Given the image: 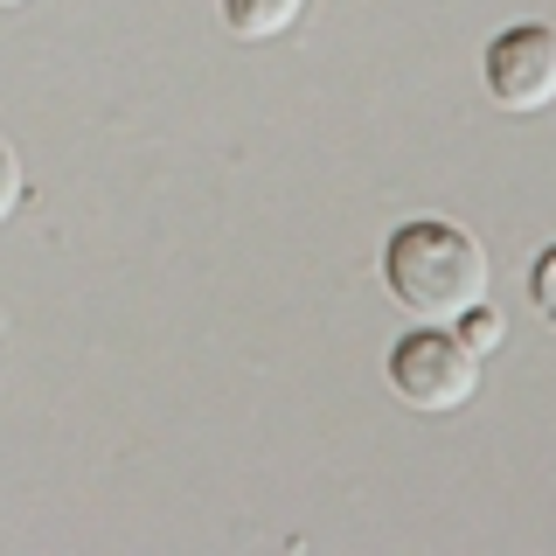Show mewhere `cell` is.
Here are the masks:
<instances>
[{"label": "cell", "instance_id": "1", "mask_svg": "<svg viewBox=\"0 0 556 556\" xmlns=\"http://www.w3.org/2000/svg\"><path fill=\"white\" fill-rule=\"evenodd\" d=\"M382 286L410 320L452 327L466 306L486 300V251L473 230L445 216H417L382 243Z\"/></svg>", "mask_w": 556, "mask_h": 556}, {"label": "cell", "instance_id": "2", "mask_svg": "<svg viewBox=\"0 0 556 556\" xmlns=\"http://www.w3.org/2000/svg\"><path fill=\"white\" fill-rule=\"evenodd\" d=\"M390 390L404 396L410 410H459V404H473V390H480V355L466 348L459 334H445V327H417V334H404L390 348Z\"/></svg>", "mask_w": 556, "mask_h": 556}, {"label": "cell", "instance_id": "3", "mask_svg": "<svg viewBox=\"0 0 556 556\" xmlns=\"http://www.w3.org/2000/svg\"><path fill=\"white\" fill-rule=\"evenodd\" d=\"M486 91H494L501 112H549L556 104V28L549 22L501 28L486 42Z\"/></svg>", "mask_w": 556, "mask_h": 556}, {"label": "cell", "instance_id": "4", "mask_svg": "<svg viewBox=\"0 0 556 556\" xmlns=\"http://www.w3.org/2000/svg\"><path fill=\"white\" fill-rule=\"evenodd\" d=\"M306 14V0H223V28L237 42H271Z\"/></svg>", "mask_w": 556, "mask_h": 556}, {"label": "cell", "instance_id": "5", "mask_svg": "<svg viewBox=\"0 0 556 556\" xmlns=\"http://www.w3.org/2000/svg\"><path fill=\"white\" fill-rule=\"evenodd\" d=\"M452 334H459L466 348H473V355H494V348L508 341V320H501V313H494V306L480 300V306H466L459 320H452Z\"/></svg>", "mask_w": 556, "mask_h": 556}, {"label": "cell", "instance_id": "6", "mask_svg": "<svg viewBox=\"0 0 556 556\" xmlns=\"http://www.w3.org/2000/svg\"><path fill=\"white\" fill-rule=\"evenodd\" d=\"M529 292H535V313H543V320L556 327V243L543 257H535V271H529Z\"/></svg>", "mask_w": 556, "mask_h": 556}, {"label": "cell", "instance_id": "7", "mask_svg": "<svg viewBox=\"0 0 556 556\" xmlns=\"http://www.w3.org/2000/svg\"><path fill=\"white\" fill-rule=\"evenodd\" d=\"M22 188H28V181H22V161H14V147L0 139V223L22 208Z\"/></svg>", "mask_w": 556, "mask_h": 556}, {"label": "cell", "instance_id": "8", "mask_svg": "<svg viewBox=\"0 0 556 556\" xmlns=\"http://www.w3.org/2000/svg\"><path fill=\"white\" fill-rule=\"evenodd\" d=\"M0 8H28V0H0Z\"/></svg>", "mask_w": 556, "mask_h": 556}]
</instances>
